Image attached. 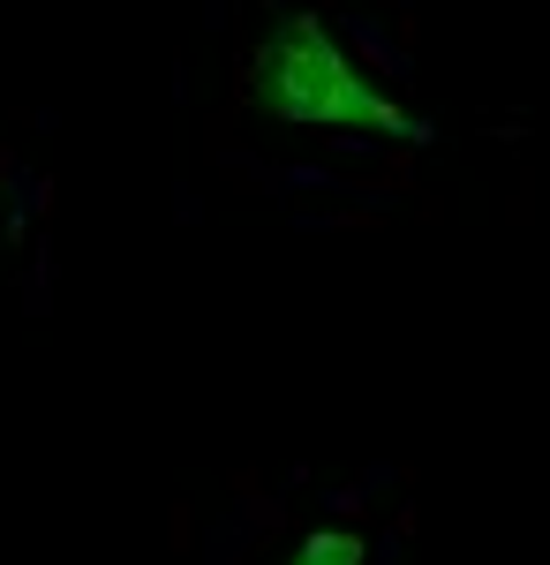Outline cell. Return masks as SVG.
<instances>
[{
	"instance_id": "6da1fadb",
	"label": "cell",
	"mask_w": 550,
	"mask_h": 565,
	"mask_svg": "<svg viewBox=\"0 0 550 565\" xmlns=\"http://www.w3.org/2000/svg\"><path fill=\"white\" fill-rule=\"evenodd\" d=\"M250 106L295 129H355V136H423L408 106H392L384 90L355 76V61L339 53V39L317 15L279 23L272 39L250 53Z\"/></svg>"
},
{
	"instance_id": "7a4b0ae2",
	"label": "cell",
	"mask_w": 550,
	"mask_h": 565,
	"mask_svg": "<svg viewBox=\"0 0 550 565\" xmlns=\"http://www.w3.org/2000/svg\"><path fill=\"white\" fill-rule=\"evenodd\" d=\"M362 558H370V551H362L355 527H317V535L295 551V565H362Z\"/></svg>"
}]
</instances>
